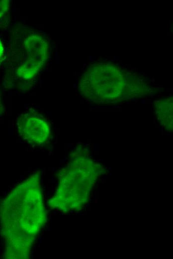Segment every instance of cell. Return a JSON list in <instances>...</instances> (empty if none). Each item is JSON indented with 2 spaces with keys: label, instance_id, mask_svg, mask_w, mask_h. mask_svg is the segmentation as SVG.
<instances>
[{
  "label": "cell",
  "instance_id": "cell-4",
  "mask_svg": "<svg viewBox=\"0 0 173 259\" xmlns=\"http://www.w3.org/2000/svg\"><path fill=\"white\" fill-rule=\"evenodd\" d=\"M134 81L116 66L97 63L83 73L79 89L83 97L91 102H116L126 94L133 95Z\"/></svg>",
  "mask_w": 173,
  "mask_h": 259
},
{
  "label": "cell",
  "instance_id": "cell-6",
  "mask_svg": "<svg viewBox=\"0 0 173 259\" xmlns=\"http://www.w3.org/2000/svg\"><path fill=\"white\" fill-rule=\"evenodd\" d=\"M155 115L160 125L168 131L173 129V99L165 97L157 101L155 105Z\"/></svg>",
  "mask_w": 173,
  "mask_h": 259
},
{
  "label": "cell",
  "instance_id": "cell-2",
  "mask_svg": "<svg viewBox=\"0 0 173 259\" xmlns=\"http://www.w3.org/2000/svg\"><path fill=\"white\" fill-rule=\"evenodd\" d=\"M103 170L89 157L86 148L78 147L72 153L67 165L57 174L58 184L49 200L50 207L63 212L80 210L88 202L91 190Z\"/></svg>",
  "mask_w": 173,
  "mask_h": 259
},
{
  "label": "cell",
  "instance_id": "cell-8",
  "mask_svg": "<svg viewBox=\"0 0 173 259\" xmlns=\"http://www.w3.org/2000/svg\"><path fill=\"white\" fill-rule=\"evenodd\" d=\"M4 53V46L2 40L0 38V64L3 58Z\"/></svg>",
  "mask_w": 173,
  "mask_h": 259
},
{
  "label": "cell",
  "instance_id": "cell-1",
  "mask_svg": "<svg viewBox=\"0 0 173 259\" xmlns=\"http://www.w3.org/2000/svg\"><path fill=\"white\" fill-rule=\"evenodd\" d=\"M10 242L14 258L27 259L46 221L40 173L20 182L11 197Z\"/></svg>",
  "mask_w": 173,
  "mask_h": 259
},
{
  "label": "cell",
  "instance_id": "cell-7",
  "mask_svg": "<svg viewBox=\"0 0 173 259\" xmlns=\"http://www.w3.org/2000/svg\"><path fill=\"white\" fill-rule=\"evenodd\" d=\"M9 0H0V22H2L6 17L9 10Z\"/></svg>",
  "mask_w": 173,
  "mask_h": 259
},
{
  "label": "cell",
  "instance_id": "cell-3",
  "mask_svg": "<svg viewBox=\"0 0 173 259\" xmlns=\"http://www.w3.org/2000/svg\"><path fill=\"white\" fill-rule=\"evenodd\" d=\"M13 74L18 85H31L42 71L50 54L49 37L26 25L14 29L11 44Z\"/></svg>",
  "mask_w": 173,
  "mask_h": 259
},
{
  "label": "cell",
  "instance_id": "cell-5",
  "mask_svg": "<svg viewBox=\"0 0 173 259\" xmlns=\"http://www.w3.org/2000/svg\"><path fill=\"white\" fill-rule=\"evenodd\" d=\"M16 127L19 136L30 144L41 145L50 138L49 123L42 115L35 111L21 114L17 119Z\"/></svg>",
  "mask_w": 173,
  "mask_h": 259
}]
</instances>
